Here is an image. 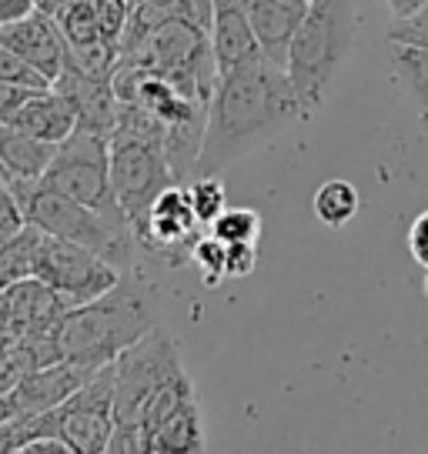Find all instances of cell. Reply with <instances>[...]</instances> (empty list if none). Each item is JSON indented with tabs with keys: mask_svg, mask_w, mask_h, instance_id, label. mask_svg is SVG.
I'll return each mask as SVG.
<instances>
[{
	"mask_svg": "<svg viewBox=\"0 0 428 454\" xmlns=\"http://www.w3.org/2000/svg\"><path fill=\"white\" fill-rule=\"evenodd\" d=\"M425 294H428V270H425Z\"/></svg>",
	"mask_w": 428,
	"mask_h": 454,
	"instance_id": "74e56055",
	"label": "cell"
},
{
	"mask_svg": "<svg viewBox=\"0 0 428 454\" xmlns=\"http://www.w3.org/2000/svg\"><path fill=\"white\" fill-rule=\"evenodd\" d=\"M0 184H7V177H4V170H0Z\"/></svg>",
	"mask_w": 428,
	"mask_h": 454,
	"instance_id": "8d00e7d4",
	"label": "cell"
},
{
	"mask_svg": "<svg viewBox=\"0 0 428 454\" xmlns=\"http://www.w3.org/2000/svg\"><path fill=\"white\" fill-rule=\"evenodd\" d=\"M131 11H134L131 0H94V14H98L100 37L121 47L124 34H128V24H131Z\"/></svg>",
	"mask_w": 428,
	"mask_h": 454,
	"instance_id": "83f0119b",
	"label": "cell"
},
{
	"mask_svg": "<svg viewBox=\"0 0 428 454\" xmlns=\"http://www.w3.org/2000/svg\"><path fill=\"white\" fill-rule=\"evenodd\" d=\"M51 87L71 100V107L77 111V128L98 130L104 137H111V130L117 124V111H121L111 77H91V74H81L74 67H64V74Z\"/></svg>",
	"mask_w": 428,
	"mask_h": 454,
	"instance_id": "5bb4252c",
	"label": "cell"
},
{
	"mask_svg": "<svg viewBox=\"0 0 428 454\" xmlns=\"http://www.w3.org/2000/svg\"><path fill=\"white\" fill-rule=\"evenodd\" d=\"M11 187L24 207L28 224H34L51 238L81 244V247L104 257L107 264H115L117 270L131 268L134 251H138L131 221H117V217H107L94 207H84L67 194L47 187L44 181H20Z\"/></svg>",
	"mask_w": 428,
	"mask_h": 454,
	"instance_id": "5b68a950",
	"label": "cell"
},
{
	"mask_svg": "<svg viewBox=\"0 0 428 454\" xmlns=\"http://www.w3.org/2000/svg\"><path fill=\"white\" fill-rule=\"evenodd\" d=\"M208 231L225 244H258V238H261V214L251 211V207H225L211 221Z\"/></svg>",
	"mask_w": 428,
	"mask_h": 454,
	"instance_id": "d4e9b609",
	"label": "cell"
},
{
	"mask_svg": "<svg viewBox=\"0 0 428 454\" xmlns=\"http://www.w3.org/2000/svg\"><path fill=\"white\" fill-rule=\"evenodd\" d=\"M41 181L84 207L128 221V214L121 211L115 198V184H111V144L98 130L77 128L67 141H60Z\"/></svg>",
	"mask_w": 428,
	"mask_h": 454,
	"instance_id": "8992f818",
	"label": "cell"
},
{
	"mask_svg": "<svg viewBox=\"0 0 428 454\" xmlns=\"http://www.w3.org/2000/svg\"><path fill=\"white\" fill-rule=\"evenodd\" d=\"M107 144H111L115 198L121 211L128 214L131 227H138L147 217L157 194L178 184L164 154V124L134 104H121Z\"/></svg>",
	"mask_w": 428,
	"mask_h": 454,
	"instance_id": "277c9868",
	"label": "cell"
},
{
	"mask_svg": "<svg viewBox=\"0 0 428 454\" xmlns=\"http://www.w3.org/2000/svg\"><path fill=\"white\" fill-rule=\"evenodd\" d=\"M71 311V304L60 298L54 287H47L41 278H24L0 291V314L11 338L28 334H51L58 331L60 317Z\"/></svg>",
	"mask_w": 428,
	"mask_h": 454,
	"instance_id": "7c38bea8",
	"label": "cell"
},
{
	"mask_svg": "<svg viewBox=\"0 0 428 454\" xmlns=\"http://www.w3.org/2000/svg\"><path fill=\"white\" fill-rule=\"evenodd\" d=\"M58 438L74 454H104L115 431V361L98 368L60 408H54Z\"/></svg>",
	"mask_w": 428,
	"mask_h": 454,
	"instance_id": "9c48e42d",
	"label": "cell"
},
{
	"mask_svg": "<svg viewBox=\"0 0 428 454\" xmlns=\"http://www.w3.org/2000/svg\"><path fill=\"white\" fill-rule=\"evenodd\" d=\"M355 0H308V11L288 54V77L308 117L325 107L355 51Z\"/></svg>",
	"mask_w": 428,
	"mask_h": 454,
	"instance_id": "3957f363",
	"label": "cell"
},
{
	"mask_svg": "<svg viewBox=\"0 0 428 454\" xmlns=\"http://www.w3.org/2000/svg\"><path fill=\"white\" fill-rule=\"evenodd\" d=\"M261 57L274 67H288L291 41L298 34L308 0H244Z\"/></svg>",
	"mask_w": 428,
	"mask_h": 454,
	"instance_id": "4fadbf2b",
	"label": "cell"
},
{
	"mask_svg": "<svg viewBox=\"0 0 428 454\" xmlns=\"http://www.w3.org/2000/svg\"><path fill=\"white\" fill-rule=\"evenodd\" d=\"M58 144H47L30 137L14 124H0V170L7 177V184H20V181H41L51 160H54Z\"/></svg>",
	"mask_w": 428,
	"mask_h": 454,
	"instance_id": "ac0fdd59",
	"label": "cell"
},
{
	"mask_svg": "<svg viewBox=\"0 0 428 454\" xmlns=\"http://www.w3.org/2000/svg\"><path fill=\"white\" fill-rule=\"evenodd\" d=\"M178 374H185L178 340L161 325L151 327L115 361V425L121 421L141 425L151 397Z\"/></svg>",
	"mask_w": 428,
	"mask_h": 454,
	"instance_id": "52a82bcc",
	"label": "cell"
},
{
	"mask_svg": "<svg viewBox=\"0 0 428 454\" xmlns=\"http://www.w3.org/2000/svg\"><path fill=\"white\" fill-rule=\"evenodd\" d=\"M392 74L399 81L401 94L428 117V51L392 43Z\"/></svg>",
	"mask_w": 428,
	"mask_h": 454,
	"instance_id": "44dd1931",
	"label": "cell"
},
{
	"mask_svg": "<svg viewBox=\"0 0 428 454\" xmlns=\"http://www.w3.org/2000/svg\"><path fill=\"white\" fill-rule=\"evenodd\" d=\"M211 47H214V60H218V71L221 74L261 57L244 0H214Z\"/></svg>",
	"mask_w": 428,
	"mask_h": 454,
	"instance_id": "2e32d148",
	"label": "cell"
},
{
	"mask_svg": "<svg viewBox=\"0 0 428 454\" xmlns=\"http://www.w3.org/2000/svg\"><path fill=\"white\" fill-rule=\"evenodd\" d=\"M0 81H11V84H20V87H34V90H47L51 81L41 77V74L28 67L20 57H14L11 51H4L0 47Z\"/></svg>",
	"mask_w": 428,
	"mask_h": 454,
	"instance_id": "f546056e",
	"label": "cell"
},
{
	"mask_svg": "<svg viewBox=\"0 0 428 454\" xmlns=\"http://www.w3.org/2000/svg\"><path fill=\"white\" fill-rule=\"evenodd\" d=\"M312 207H314V217H318L321 224L345 227L348 221H355L358 217L361 194H358V187L352 184V181H345V177H331V181H325V184L314 191Z\"/></svg>",
	"mask_w": 428,
	"mask_h": 454,
	"instance_id": "ffe728a7",
	"label": "cell"
},
{
	"mask_svg": "<svg viewBox=\"0 0 428 454\" xmlns=\"http://www.w3.org/2000/svg\"><path fill=\"white\" fill-rule=\"evenodd\" d=\"M67 4H74V0H34V7L44 11V14H51V17H58Z\"/></svg>",
	"mask_w": 428,
	"mask_h": 454,
	"instance_id": "d590c367",
	"label": "cell"
},
{
	"mask_svg": "<svg viewBox=\"0 0 428 454\" xmlns=\"http://www.w3.org/2000/svg\"><path fill=\"white\" fill-rule=\"evenodd\" d=\"M131 4H138V0H131Z\"/></svg>",
	"mask_w": 428,
	"mask_h": 454,
	"instance_id": "f35d334b",
	"label": "cell"
},
{
	"mask_svg": "<svg viewBox=\"0 0 428 454\" xmlns=\"http://www.w3.org/2000/svg\"><path fill=\"white\" fill-rule=\"evenodd\" d=\"M191 264L201 270L208 287H218L225 281V264H228V244L218 241L211 231H201V238L191 247Z\"/></svg>",
	"mask_w": 428,
	"mask_h": 454,
	"instance_id": "484cf974",
	"label": "cell"
},
{
	"mask_svg": "<svg viewBox=\"0 0 428 454\" xmlns=\"http://www.w3.org/2000/svg\"><path fill=\"white\" fill-rule=\"evenodd\" d=\"M34 278H41L71 308H77V304H87V301L100 298L111 287H117L121 270L115 264H107L100 254L81 247V244L44 234L41 244H37V257H34Z\"/></svg>",
	"mask_w": 428,
	"mask_h": 454,
	"instance_id": "ba28073f",
	"label": "cell"
},
{
	"mask_svg": "<svg viewBox=\"0 0 428 454\" xmlns=\"http://www.w3.org/2000/svg\"><path fill=\"white\" fill-rule=\"evenodd\" d=\"M34 11V0H0V27Z\"/></svg>",
	"mask_w": 428,
	"mask_h": 454,
	"instance_id": "e575fe53",
	"label": "cell"
},
{
	"mask_svg": "<svg viewBox=\"0 0 428 454\" xmlns=\"http://www.w3.org/2000/svg\"><path fill=\"white\" fill-rule=\"evenodd\" d=\"M258 268V244H228V264H225V278H248Z\"/></svg>",
	"mask_w": 428,
	"mask_h": 454,
	"instance_id": "1f68e13d",
	"label": "cell"
},
{
	"mask_svg": "<svg viewBox=\"0 0 428 454\" xmlns=\"http://www.w3.org/2000/svg\"><path fill=\"white\" fill-rule=\"evenodd\" d=\"M58 27L67 41V51H77V47H87V43L104 41L98 27V14H94V0H74L67 4L58 17Z\"/></svg>",
	"mask_w": 428,
	"mask_h": 454,
	"instance_id": "603a6c76",
	"label": "cell"
},
{
	"mask_svg": "<svg viewBox=\"0 0 428 454\" xmlns=\"http://www.w3.org/2000/svg\"><path fill=\"white\" fill-rule=\"evenodd\" d=\"M0 47L20 57L28 67L47 77L51 84L58 81L64 67H67V41L60 34L58 20L44 11H30V14L17 17L11 24L0 27Z\"/></svg>",
	"mask_w": 428,
	"mask_h": 454,
	"instance_id": "8fae6325",
	"label": "cell"
},
{
	"mask_svg": "<svg viewBox=\"0 0 428 454\" xmlns=\"http://www.w3.org/2000/svg\"><path fill=\"white\" fill-rule=\"evenodd\" d=\"M388 43L428 51V4H422V7H415V11H408V14L401 17H392V24H388Z\"/></svg>",
	"mask_w": 428,
	"mask_h": 454,
	"instance_id": "4316f807",
	"label": "cell"
},
{
	"mask_svg": "<svg viewBox=\"0 0 428 454\" xmlns=\"http://www.w3.org/2000/svg\"><path fill=\"white\" fill-rule=\"evenodd\" d=\"M94 371L71 364V361H58V364H47V368L30 371L24 381L11 391L17 418H28V414H44L60 408L67 397L91 378Z\"/></svg>",
	"mask_w": 428,
	"mask_h": 454,
	"instance_id": "9a60e30c",
	"label": "cell"
},
{
	"mask_svg": "<svg viewBox=\"0 0 428 454\" xmlns=\"http://www.w3.org/2000/svg\"><path fill=\"white\" fill-rule=\"evenodd\" d=\"M11 124L17 130H24V134H30V137H37V141L60 144L77 130V111H74L71 100L64 98L60 90L47 87V90L30 94L28 104L14 114Z\"/></svg>",
	"mask_w": 428,
	"mask_h": 454,
	"instance_id": "e0dca14e",
	"label": "cell"
},
{
	"mask_svg": "<svg viewBox=\"0 0 428 454\" xmlns=\"http://www.w3.org/2000/svg\"><path fill=\"white\" fill-rule=\"evenodd\" d=\"M408 251L428 270V211H422L408 227Z\"/></svg>",
	"mask_w": 428,
	"mask_h": 454,
	"instance_id": "836d02e7",
	"label": "cell"
},
{
	"mask_svg": "<svg viewBox=\"0 0 428 454\" xmlns=\"http://www.w3.org/2000/svg\"><path fill=\"white\" fill-rule=\"evenodd\" d=\"M155 454H204V418L198 395L178 404L164 421L147 431Z\"/></svg>",
	"mask_w": 428,
	"mask_h": 454,
	"instance_id": "d6986e66",
	"label": "cell"
},
{
	"mask_svg": "<svg viewBox=\"0 0 428 454\" xmlns=\"http://www.w3.org/2000/svg\"><path fill=\"white\" fill-rule=\"evenodd\" d=\"M201 231L204 227L198 224V217L191 211L187 187L171 184L168 191L157 194L147 217L134 227V241L144 254L161 261L164 268H181L191 261V247L201 238Z\"/></svg>",
	"mask_w": 428,
	"mask_h": 454,
	"instance_id": "30bf717a",
	"label": "cell"
},
{
	"mask_svg": "<svg viewBox=\"0 0 428 454\" xmlns=\"http://www.w3.org/2000/svg\"><path fill=\"white\" fill-rule=\"evenodd\" d=\"M151 327H157V311L147 294L128 284H117L107 294L71 308L60 317L54 338L64 361L98 371L117 361Z\"/></svg>",
	"mask_w": 428,
	"mask_h": 454,
	"instance_id": "7a4b0ae2",
	"label": "cell"
},
{
	"mask_svg": "<svg viewBox=\"0 0 428 454\" xmlns=\"http://www.w3.org/2000/svg\"><path fill=\"white\" fill-rule=\"evenodd\" d=\"M104 454H155V448H151V438H147L144 425L121 421V425H115V431H111Z\"/></svg>",
	"mask_w": 428,
	"mask_h": 454,
	"instance_id": "f1b7e54d",
	"label": "cell"
},
{
	"mask_svg": "<svg viewBox=\"0 0 428 454\" xmlns=\"http://www.w3.org/2000/svg\"><path fill=\"white\" fill-rule=\"evenodd\" d=\"M187 187V200H191V211L198 217V224L208 231L218 214L228 207V194L218 174H198Z\"/></svg>",
	"mask_w": 428,
	"mask_h": 454,
	"instance_id": "cb8c5ba5",
	"label": "cell"
},
{
	"mask_svg": "<svg viewBox=\"0 0 428 454\" xmlns=\"http://www.w3.org/2000/svg\"><path fill=\"white\" fill-rule=\"evenodd\" d=\"M41 238V231L28 224L11 241H0V291L17 281H24V278H34V257H37Z\"/></svg>",
	"mask_w": 428,
	"mask_h": 454,
	"instance_id": "7402d4cb",
	"label": "cell"
},
{
	"mask_svg": "<svg viewBox=\"0 0 428 454\" xmlns=\"http://www.w3.org/2000/svg\"><path fill=\"white\" fill-rule=\"evenodd\" d=\"M30 94H37V90H34V87L11 84V81H0V124H11L14 114L28 104Z\"/></svg>",
	"mask_w": 428,
	"mask_h": 454,
	"instance_id": "d6a6232c",
	"label": "cell"
},
{
	"mask_svg": "<svg viewBox=\"0 0 428 454\" xmlns=\"http://www.w3.org/2000/svg\"><path fill=\"white\" fill-rule=\"evenodd\" d=\"M305 117L308 111L285 67H274L265 57L231 67L218 77L214 98L208 104L198 174L225 170L244 154L272 144L278 134H285Z\"/></svg>",
	"mask_w": 428,
	"mask_h": 454,
	"instance_id": "6da1fadb",
	"label": "cell"
},
{
	"mask_svg": "<svg viewBox=\"0 0 428 454\" xmlns=\"http://www.w3.org/2000/svg\"><path fill=\"white\" fill-rule=\"evenodd\" d=\"M24 227H28V217H24V207L17 200L14 187L0 184V241H11Z\"/></svg>",
	"mask_w": 428,
	"mask_h": 454,
	"instance_id": "4dcf8cb0",
	"label": "cell"
}]
</instances>
